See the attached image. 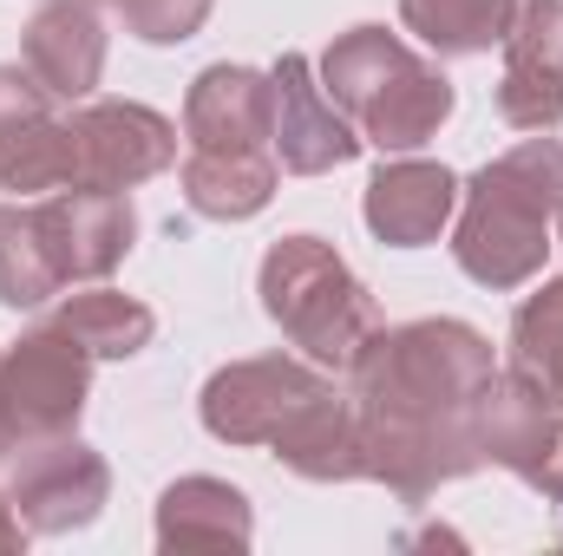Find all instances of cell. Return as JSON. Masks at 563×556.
<instances>
[{
	"label": "cell",
	"instance_id": "cell-5",
	"mask_svg": "<svg viewBox=\"0 0 563 556\" xmlns=\"http://www.w3.org/2000/svg\"><path fill=\"white\" fill-rule=\"evenodd\" d=\"M263 308L282 321V334L295 347H308L328 367H354V354L374 334V301L367 288L347 276V263L314 243V236H288L263 263Z\"/></svg>",
	"mask_w": 563,
	"mask_h": 556
},
{
	"label": "cell",
	"instance_id": "cell-10",
	"mask_svg": "<svg viewBox=\"0 0 563 556\" xmlns=\"http://www.w3.org/2000/svg\"><path fill=\"white\" fill-rule=\"evenodd\" d=\"M0 184L7 190L73 184V125L53 112V92L20 66H0Z\"/></svg>",
	"mask_w": 563,
	"mask_h": 556
},
{
	"label": "cell",
	"instance_id": "cell-12",
	"mask_svg": "<svg viewBox=\"0 0 563 556\" xmlns=\"http://www.w3.org/2000/svg\"><path fill=\"white\" fill-rule=\"evenodd\" d=\"M13 504L33 518V531H73V524H92L99 504H106V465L73 445L66 432L59 438H40L20 452L13 465Z\"/></svg>",
	"mask_w": 563,
	"mask_h": 556
},
{
	"label": "cell",
	"instance_id": "cell-8",
	"mask_svg": "<svg viewBox=\"0 0 563 556\" xmlns=\"http://www.w3.org/2000/svg\"><path fill=\"white\" fill-rule=\"evenodd\" d=\"M66 125H73V184H92V190H132L177 157V132L144 105L106 99Z\"/></svg>",
	"mask_w": 563,
	"mask_h": 556
},
{
	"label": "cell",
	"instance_id": "cell-22",
	"mask_svg": "<svg viewBox=\"0 0 563 556\" xmlns=\"http://www.w3.org/2000/svg\"><path fill=\"white\" fill-rule=\"evenodd\" d=\"M66 281L53 269L33 210H0V301L7 308H40L46 294H59Z\"/></svg>",
	"mask_w": 563,
	"mask_h": 556
},
{
	"label": "cell",
	"instance_id": "cell-14",
	"mask_svg": "<svg viewBox=\"0 0 563 556\" xmlns=\"http://www.w3.org/2000/svg\"><path fill=\"white\" fill-rule=\"evenodd\" d=\"M184 132L190 151H263V138H276V79H256L250 66H210L190 86Z\"/></svg>",
	"mask_w": 563,
	"mask_h": 556
},
{
	"label": "cell",
	"instance_id": "cell-11",
	"mask_svg": "<svg viewBox=\"0 0 563 556\" xmlns=\"http://www.w3.org/2000/svg\"><path fill=\"white\" fill-rule=\"evenodd\" d=\"M498 112L518 132H558L563 125V0H525L518 26L505 33Z\"/></svg>",
	"mask_w": 563,
	"mask_h": 556
},
{
	"label": "cell",
	"instance_id": "cell-4",
	"mask_svg": "<svg viewBox=\"0 0 563 556\" xmlns=\"http://www.w3.org/2000/svg\"><path fill=\"white\" fill-rule=\"evenodd\" d=\"M321 79H328L321 92L354 119L361 144H380V151H420L452 112L445 73L420 53H407L387 26H354L328 53Z\"/></svg>",
	"mask_w": 563,
	"mask_h": 556
},
{
	"label": "cell",
	"instance_id": "cell-17",
	"mask_svg": "<svg viewBox=\"0 0 563 556\" xmlns=\"http://www.w3.org/2000/svg\"><path fill=\"white\" fill-rule=\"evenodd\" d=\"M276 190L269 151H190L184 164V197L197 216H256Z\"/></svg>",
	"mask_w": 563,
	"mask_h": 556
},
{
	"label": "cell",
	"instance_id": "cell-2",
	"mask_svg": "<svg viewBox=\"0 0 563 556\" xmlns=\"http://www.w3.org/2000/svg\"><path fill=\"white\" fill-rule=\"evenodd\" d=\"M203 425L236 445H269L301 478H367L361 471V413L295 360H243L210 380Z\"/></svg>",
	"mask_w": 563,
	"mask_h": 556
},
{
	"label": "cell",
	"instance_id": "cell-3",
	"mask_svg": "<svg viewBox=\"0 0 563 556\" xmlns=\"http://www.w3.org/2000/svg\"><path fill=\"white\" fill-rule=\"evenodd\" d=\"M563 210V144L525 138L485 164L465 197V223L452 236L459 269L485 288H518L544 269L551 249V216Z\"/></svg>",
	"mask_w": 563,
	"mask_h": 556
},
{
	"label": "cell",
	"instance_id": "cell-20",
	"mask_svg": "<svg viewBox=\"0 0 563 556\" xmlns=\"http://www.w3.org/2000/svg\"><path fill=\"white\" fill-rule=\"evenodd\" d=\"M53 321H59L86 354H99V360H125V354H139L144 341H151V308L125 301V294H112V288L73 294Z\"/></svg>",
	"mask_w": 563,
	"mask_h": 556
},
{
	"label": "cell",
	"instance_id": "cell-18",
	"mask_svg": "<svg viewBox=\"0 0 563 556\" xmlns=\"http://www.w3.org/2000/svg\"><path fill=\"white\" fill-rule=\"evenodd\" d=\"M157 544H250V511L230 485L217 478H184L164 491L157 511Z\"/></svg>",
	"mask_w": 563,
	"mask_h": 556
},
{
	"label": "cell",
	"instance_id": "cell-9",
	"mask_svg": "<svg viewBox=\"0 0 563 556\" xmlns=\"http://www.w3.org/2000/svg\"><path fill=\"white\" fill-rule=\"evenodd\" d=\"M33 223H40V243H46L59 281L106 276V269L132 249V230H139L125 190H92V184L53 190V197L33 210Z\"/></svg>",
	"mask_w": 563,
	"mask_h": 556
},
{
	"label": "cell",
	"instance_id": "cell-15",
	"mask_svg": "<svg viewBox=\"0 0 563 556\" xmlns=\"http://www.w3.org/2000/svg\"><path fill=\"white\" fill-rule=\"evenodd\" d=\"M452 203H459V177H452L445 164H387V170H374V184H367V223H374V236L394 243V249L432 243V236L445 230Z\"/></svg>",
	"mask_w": 563,
	"mask_h": 556
},
{
	"label": "cell",
	"instance_id": "cell-1",
	"mask_svg": "<svg viewBox=\"0 0 563 556\" xmlns=\"http://www.w3.org/2000/svg\"><path fill=\"white\" fill-rule=\"evenodd\" d=\"M485 387H492V347L459 321L367 334V347L354 354L361 471L420 498L426 485L478 465Z\"/></svg>",
	"mask_w": 563,
	"mask_h": 556
},
{
	"label": "cell",
	"instance_id": "cell-21",
	"mask_svg": "<svg viewBox=\"0 0 563 556\" xmlns=\"http://www.w3.org/2000/svg\"><path fill=\"white\" fill-rule=\"evenodd\" d=\"M511 347H518V374L563 407V281L538 288V294L518 308Z\"/></svg>",
	"mask_w": 563,
	"mask_h": 556
},
{
	"label": "cell",
	"instance_id": "cell-7",
	"mask_svg": "<svg viewBox=\"0 0 563 556\" xmlns=\"http://www.w3.org/2000/svg\"><path fill=\"white\" fill-rule=\"evenodd\" d=\"M478 452L511 465L544 498H563V407L538 393L525 374H505V380L492 374L478 400Z\"/></svg>",
	"mask_w": 563,
	"mask_h": 556
},
{
	"label": "cell",
	"instance_id": "cell-13",
	"mask_svg": "<svg viewBox=\"0 0 563 556\" xmlns=\"http://www.w3.org/2000/svg\"><path fill=\"white\" fill-rule=\"evenodd\" d=\"M276 151L295 177H321L361 151V132L334 112V99L314 86L301 53H288L276 66Z\"/></svg>",
	"mask_w": 563,
	"mask_h": 556
},
{
	"label": "cell",
	"instance_id": "cell-23",
	"mask_svg": "<svg viewBox=\"0 0 563 556\" xmlns=\"http://www.w3.org/2000/svg\"><path fill=\"white\" fill-rule=\"evenodd\" d=\"M119 7H125V26L139 40H157V46L190 40L203 26V13H210V0H119Z\"/></svg>",
	"mask_w": 563,
	"mask_h": 556
},
{
	"label": "cell",
	"instance_id": "cell-6",
	"mask_svg": "<svg viewBox=\"0 0 563 556\" xmlns=\"http://www.w3.org/2000/svg\"><path fill=\"white\" fill-rule=\"evenodd\" d=\"M86 347L53 321L20 341V354L0 360V400L13 419V438H59L86 407Z\"/></svg>",
	"mask_w": 563,
	"mask_h": 556
},
{
	"label": "cell",
	"instance_id": "cell-25",
	"mask_svg": "<svg viewBox=\"0 0 563 556\" xmlns=\"http://www.w3.org/2000/svg\"><path fill=\"white\" fill-rule=\"evenodd\" d=\"M13 445V419H7V400H0V452Z\"/></svg>",
	"mask_w": 563,
	"mask_h": 556
},
{
	"label": "cell",
	"instance_id": "cell-16",
	"mask_svg": "<svg viewBox=\"0 0 563 556\" xmlns=\"http://www.w3.org/2000/svg\"><path fill=\"white\" fill-rule=\"evenodd\" d=\"M26 73L53 92V99H86L106 73V33L92 20V7H46L33 26H26Z\"/></svg>",
	"mask_w": 563,
	"mask_h": 556
},
{
	"label": "cell",
	"instance_id": "cell-24",
	"mask_svg": "<svg viewBox=\"0 0 563 556\" xmlns=\"http://www.w3.org/2000/svg\"><path fill=\"white\" fill-rule=\"evenodd\" d=\"M13 544H20V524H13V518H7V504H0V551H13Z\"/></svg>",
	"mask_w": 563,
	"mask_h": 556
},
{
	"label": "cell",
	"instance_id": "cell-19",
	"mask_svg": "<svg viewBox=\"0 0 563 556\" xmlns=\"http://www.w3.org/2000/svg\"><path fill=\"white\" fill-rule=\"evenodd\" d=\"M400 13L439 59H465V53H492L511 33L518 0H400Z\"/></svg>",
	"mask_w": 563,
	"mask_h": 556
}]
</instances>
